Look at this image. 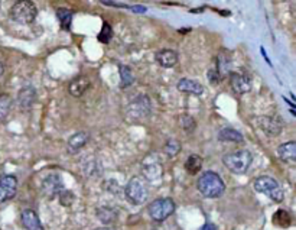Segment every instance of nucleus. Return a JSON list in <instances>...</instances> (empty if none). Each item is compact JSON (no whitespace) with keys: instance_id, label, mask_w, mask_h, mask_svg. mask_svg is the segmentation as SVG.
<instances>
[{"instance_id":"f257e3e1","label":"nucleus","mask_w":296,"mask_h":230,"mask_svg":"<svg viewBox=\"0 0 296 230\" xmlns=\"http://www.w3.org/2000/svg\"><path fill=\"white\" fill-rule=\"evenodd\" d=\"M198 191L207 198H218L224 194L226 184L221 177L214 171H205L196 181Z\"/></svg>"},{"instance_id":"f03ea898","label":"nucleus","mask_w":296,"mask_h":230,"mask_svg":"<svg viewBox=\"0 0 296 230\" xmlns=\"http://www.w3.org/2000/svg\"><path fill=\"white\" fill-rule=\"evenodd\" d=\"M253 162V155L250 150L247 149H239L234 152L226 154L223 157V164L227 168L228 171L237 175H243L249 171Z\"/></svg>"},{"instance_id":"7ed1b4c3","label":"nucleus","mask_w":296,"mask_h":230,"mask_svg":"<svg viewBox=\"0 0 296 230\" xmlns=\"http://www.w3.org/2000/svg\"><path fill=\"white\" fill-rule=\"evenodd\" d=\"M254 190L257 193H262L264 196H267L276 203H282L283 197H285L280 184L269 175H262V177L256 178L254 180Z\"/></svg>"},{"instance_id":"20e7f679","label":"nucleus","mask_w":296,"mask_h":230,"mask_svg":"<svg viewBox=\"0 0 296 230\" xmlns=\"http://www.w3.org/2000/svg\"><path fill=\"white\" fill-rule=\"evenodd\" d=\"M38 15V9L35 6L34 2H28V0H22V2H16L11 9V18L16 23L21 25H29L36 19Z\"/></svg>"},{"instance_id":"39448f33","label":"nucleus","mask_w":296,"mask_h":230,"mask_svg":"<svg viewBox=\"0 0 296 230\" xmlns=\"http://www.w3.org/2000/svg\"><path fill=\"white\" fill-rule=\"evenodd\" d=\"M126 198L132 204H143L148 200V187L140 177H133L125 187Z\"/></svg>"},{"instance_id":"423d86ee","label":"nucleus","mask_w":296,"mask_h":230,"mask_svg":"<svg viewBox=\"0 0 296 230\" xmlns=\"http://www.w3.org/2000/svg\"><path fill=\"white\" fill-rule=\"evenodd\" d=\"M173 211H175V203H173L172 198H168V197L166 198H158V200L152 201L148 207L149 216L155 221L166 220L169 216L173 214Z\"/></svg>"},{"instance_id":"0eeeda50","label":"nucleus","mask_w":296,"mask_h":230,"mask_svg":"<svg viewBox=\"0 0 296 230\" xmlns=\"http://www.w3.org/2000/svg\"><path fill=\"white\" fill-rule=\"evenodd\" d=\"M253 120L256 122L257 127L270 138L279 136L283 130V120L277 116H260L254 117Z\"/></svg>"},{"instance_id":"6e6552de","label":"nucleus","mask_w":296,"mask_h":230,"mask_svg":"<svg viewBox=\"0 0 296 230\" xmlns=\"http://www.w3.org/2000/svg\"><path fill=\"white\" fill-rule=\"evenodd\" d=\"M65 190L64 188V181H62V177L57 173L49 174L46 175L45 178L42 180V184H41V191L42 194L49 198V200H54L57 198L61 191Z\"/></svg>"},{"instance_id":"1a4fd4ad","label":"nucleus","mask_w":296,"mask_h":230,"mask_svg":"<svg viewBox=\"0 0 296 230\" xmlns=\"http://www.w3.org/2000/svg\"><path fill=\"white\" fill-rule=\"evenodd\" d=\"M230 86L236 94H246L251 90V77L249 74L243 72H230Z\"/></svg>"},{"instance_id":"9d476101","label":"nucleus","mask_w":296,"mask_h":230,"mask_svg":"<svg viewBox=\"0 0 296 230\" xmlns=\"http://www.w3.org/2000/svg\"><path fill=\"white\" fill-rule=\"evenodd\" d=\"M18 180L15 175H2L0 177V203L12 200L16 196Z\"/></svg>"},{"instance_id":"9b49d317","label":"nucleus","mask_w":296,"mask_h":230,"mask_svg":"<svg viewBox=\"0 0 296 230\" xmlns=\"http://www.w3.org/2000/svg\"><path fill=\"white\" fill-rule=\"evenodd\" d=\"M130 110L135 115V117H142V116H148L150 113V100L148 96L140 94L133 100V103L130 104Z\"/></svg>"},{"instance_id":"f8f14e48","label":"nucleus","mask_w":296,"mask_h":230,"mask_svg":"<svg viewBox=\"0 0 296 230\" xmlns=\"http://www.w3.org/2000/svg\"><path fill=\"white\" fill-rule=\"evenodd\" d=\"M21 221L26 230H44V226L38 217V214L31 208L23 210L22 214H21Z\"/></svg>"},{"instance_id":"ddd939ff","label":"nucleus","mask_w":296,"mask_h":230,"mask_svg":"<svg viewBox=\"0 0 296 230\" xmlns=\"http://www.w3.org/2000/svg\"><path fill=\"white\" fill-rule=\"evenodd\" d=\"M176 89L181 93H186V94H194V96L204 94V86L200 84L198 81L191 80V79H181L176 84Z\"/></svg>"},{"instance_id":"4468645a","label":"nucleus","mask_w":296,"mask_h":230,"mask_svg":"<svg viewBox=\"0 0 296 230\" xmlns=\"http://www.w3.org/2000/svg\"><path fill=\"white\" fill-rule=\"evenodd\" d=\"M90 135L87 132H77L74 133L67 142V150L68 154H77L78 150L82 149L85 146V143L88 142Z\"/></svg>"},{"instance_id":"2eb2a0df","label":"nucleus","mask_w":296,"mask_h":230,"mask_svg":"<svg viewBox=\"0 0 296 230\" xmlns=\"http://www.w3.org/2000/svg\"><path fill=\"white\" fill-rule=\"evenodd\" d=\"M36 102V92L32 86H26L18 94V103L23 110H29Z\"/></svg>"},{"instance_id":"dca6fc26","label":"nucleus","mask_w":296,"mask_h":230,"mask_svg":"<svg viewBox=\"0 0 296 230\" xmlns=\"http://www.w3.org/2000/svg\"><path fill=\"white\" fill-rule=\"evenodd\" d=\"M90 89V80L85 75H78L69 83L68 92L74 97H81L84 93Z\"/></svg>"},{"instance_id":"f3484780","label":"nucleus","mask_w":296,"mask_h":230,"mask_svg":"<svg viewBox=\"0 0 296 230\" xmlns=\"http://www.w3.org/2000/svg\"><path fill=\"white\" fill-rule=\"evenodd\" d=\"M156 61L163 68H172L178 64L179 58H178V54L172 49H162L156 54Z\"/></svg>"},{"instance_id":"a211bd4d","label":"nucleus","mask_w":296,"mask_h":230,"mask_svg":"<svg viewBox=\"0 0 296 230\" xmlns=\"http://www.w3.org/2000/svg\"><path fill=\"white\" fill-rule=\"evenodd\" d=\"M143 174H145V177H146V180H148V181L155 183V181H158V180L162 178L163 168H162V165H160L159 161H152V162L148 161V162H145Z\"/></svg>"},{"instance_id":"6ab92c4d","label":"nucleus","mask_w":296,"mask_h":230,"mask_svg":"<svg viewBox=\"0 0 296 230\" xmlns=\"http://www.w3.org/2000/svg\"><path fill=\"white\" fill-rule=\"evenodd\" d=\"M277 155H279V158H280L282 161L295 164L296 162V142L295 140H290V142L282 143V145L277 148Z\"/></svg>"},{"instance_id":"aec40b11","label":"nucleus","mask_w":296,"mask_h":230,"mask_svg":"<svg viewBox=\"0 0 296 230\" xmlns=\"http://www.w3.org/2000/svg\"><path fill=\"white\" fill-rule=\"evenodd\" d=\"M95 214H97V219L100 220L104 224H113L117 221V217H119V213L117 210L113 207H109V206H103V207H98L95 210Z\"/></svg>"},{"instance_id":"412c9836","label":"nucleus","mask_w":296,"mask_h":230,"mask_svg":"<svg viewBox=\"0 0 296 230\" xmlns=\"http://www.w3.org/2000/svg\"><path fill=\"white\" fill-rule=\"evenodd\" d=\"M218 140L221 142H234V143H241L244 138L239 130L231 129V127H224L218 132Z\"/></svg>"},{"instance_id":"4be33fe9","label":"nucleus","mask_w":296,"mask_h":230,"mask_svg":"<svg viewBox=\"0 0 296 230\" xmlns=\"http://www.w3.org/2000/svg\"><path fill=\"white\" fill-rule=\"evenodd\" d=\"M203 168V158L200 155H189L185 161V171L189 175H195Z\"/></svg>"},{"instance_id":"5701e85b","label":"nucleus","mask_w":296,"mask_h":230,"mask_svg":"<svg viewBox=\"0 0 296 230\" xmlns=\"http://www.w3.org/2000/svg\"><path fill=\"white\" fill-rule=\"evenodd\" d=\"M272 221H273V224H276L280 229H287L292 224V217H290V214L286 210L280 208V210H277L273 214Z\"/></svg>"},{"instance_id":"b1692460","label":"nucleus","mask_w":296,"mask_h":230,"mask_svg":"<svg viewBox=\"0 0 296 230\" xmlns=\"http://www.w3.org/2000/svg\"><path fill=\"white\" fill-rule=\"evenodd\" d=\"M216 68L217 71L220 72L221 79H223L224 75H227L228 72H230V68H231V59H230L228 55L224 54V51H221V54L217 57Z\"/></svg>"},{"instance_id":"393cba45","label":"nucleus","mask_w":296,"mask_h":230,"mask_svg":"<svg viewBox=\"0 0 296 230\" xmlns=\"http://www.w3.org/2000/svg\"><path fill=\"white\" fill-rule=\"evenodd\" d=\"M57 18L58 21H59V25H61V29L69 31L71 22H72V12L67 9V8H58Z\"/></svg>"},{"instance_id":"a878e982","label":"nucleus","mask_w":296,"mask_h":230,"mask_svg":"<svg viewBox=\"0 0 296 230\" xmlns=\"http://www.w3.org/2000/svg\"><path fill=\"white\" fill-rule=\"evenodd\" d=\"M12 110V97L9 94H0V123L8 119Z\"/></svg>"},{"instance_id":"bb28decb","label":"nucleus","mask_w":296,"mask_h":230,"mask_svg":"<svg viewBox=\"0 0 296 230\" xmlns=\"http://www.w3.org/2000/svg\"><path fill=\"white\" fill-rule=\"evenodd\" d=\"M119 71H120V86H122V89H127V87H130L133 83H135V75H133V72H132V69L129 68L127 65H120L119 67Z\"/></svg>"},{"instance_id":"cd10ccee","label":"nucleus","mask_w":296,"mask_h":230,"mask_svg":"<svg viewBox=\"0 0 296 230\" xmlns=\"http://www.w3.org/2000/svg\"><path fill=\"white\" fill-rule=\"evenodd\" d=\"M112 38H113V28H112L107 22H104L103 23L102 32L98 34L97 39H98L102 44H109V42L112 41Z\"/></svg>"},{"instance_id":"c85d7f7f","label":"nucleus","mask_w":296,"mask_h":230,"mask_svg":"<svg viewBox=\"0 0 296 230\" xmlns=\"http://www.w3.org/2000/svg\"><path fill=\"white\" fill-rule=\"evenodd\" d=\"M163 150H165L169 157H175V155H178L179 150H181V143H179L178 140H175V139H169V140L165 143Z\"/></svg>"},{"instance_id":"c756f323","label":"nucleus","mask_w":296,"mask_h":230,"mask_svg":"<svg viewBox=\"0 0 296 230\" xmlns=\"http://www.w3.org/2000/svg\"><path fill=\"white\" fill-rule=\"evenodd\" d=\"M179 126L182 127L185 132H192L195 129V119L188 115H183L179 117Z\"/></svg>"},{"instance_id":"7c9ffc66","label":"nucleus","mask_w":296,"mask_h":230,"mask_svg":"<svg viewBox=\"0 0 296 230\" xmlns=\"http://www.w3.org/2000/svg\"><path fill=\"white\" fill-rule=\"evenodd\" d=\"M59 198V203L64 206V207H69L72 203H74V200H75V196L72 194V191H69V190H62L61 191V194L58 196Z\"/></svg>"},{"instance_id":"2f4dec72","label":"nucleus","mask_w":296,"mask_h":230,"mask_svg":"<svg viewBox=\"0 0 296 230\" xmlns=\"http://www.w3.org/2000/svg\"><path fill=\"white\" fill-rule=\"evenodd\" d=\"M221 80H223V79H221V75H220V72L217 71L216 67H211L210 71H208V81H210V84H211V86H217Z\"/></svg>"},{"instance_id":"473e14b6","label":"nucleus","mask_w":296,"mask_h":230,"mask_svg":"<svg viewBox=\"0 0 296 230\" xmlns=\"http://www.w3.org/2000/svg\"><path fill=\"white\" fill-rule=\"evenodd\" d=\"M200 230H217V227L216 224H213V223H205L204 226Z\"/></svg>"},{"instance_id":"72a5a7b5","label":"nucleus","mask_w":296,"mask_h":230,"mask_svg":"<svg viewBox=\"0 0 296 230\" xmlns=\"http://www.w3.org/2000/svg\"><path fill=\"white\" fill-rule=\"evenodd\" d=\"M3 72H5V67H3V64L0 62V77L3 75Z\"/></svg>"},{"instance_id":"f704fd0d","label":"nucleus","mask_w":296,"mask_h":230,"mask_svg":"<svg viewBox=\"0 0 296 230\" xmlns=\"http://www.w3.org/2000/svg\"><path fill=\"white\" fill-rule=\"evenodd\" d=\"M95 230H112V229H109V227H102V229H95Z\"/></svg>"}]
</instances>
